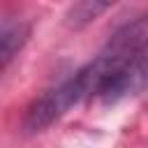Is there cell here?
Masks as SVG:
<instances>
[{
    "instance_id": "1",
    "label": "cell",
    "mask_w": 148,
    "mask_h": 148,
    "mask_svg": "<svg viewBox=\"0 0 148 148\" xmlns=\"http://www.w3.org/2000/svg\"><path fill=\"white\" fill-rule=\"evenodd\" d=\"M102 79V69L97 65V60L88 62L86 67H81L74 76L65 79L60 86H56L53 90L44 92L30 109L25 116V132L37 134L46 127H51L56 120H60L69 109H74L79 102H83L86 97L95 95L97 86Z\"/></svg>"
},
{
    "instance_id": "2",
    "label": "cell",
    "mask_w": 148,
    "mask_h": 148,
    "mask_svg": "<svg viewBox=\"0 0 148 148\" xmlns=\"http://www.w3.org/2000/svg\"><path fill=\"white\" fill-rule=\"evenodd\" d=\"M120 0H79L65 16L67 25L74 30H81L86 25H90L92 21H97L104 12H109L111 7H116Z\"/></svg>"
},
{
    "instance_id": "3",
    "label": "cell",
    "mask_w": 148,
    "mask_h": 148,
    "mask_svg": "<svg viewBox=\"0 0 148 148\" xmlns=\"http://www.w3.org/2000/svg\"><path fill=\"white\" fill-rule=\"evenodd\" d=\"M28 35H30V30L25 25H14V28H9V30H5L0 35V79L7 72V67L12 65V60L25 46Z\"/></svg>"
}]
</instances>
